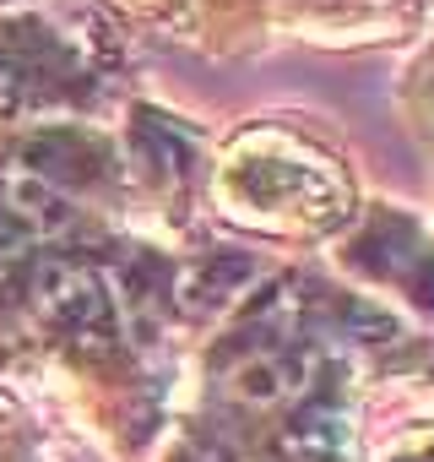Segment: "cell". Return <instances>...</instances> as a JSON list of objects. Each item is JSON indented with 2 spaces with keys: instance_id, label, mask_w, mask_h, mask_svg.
Listing matches in <instances>:
<instances>
[{
  "instance_id": "obj_4",
  "label": "cell",
  "mask_w": 434,
  "mask_h": 462,
  "mask_svg": "<svg viewBox=\"0 0 434 462\" xmlns=\"http://www.w3.org/2000/svg\"><path fill=\"white\" fill-rule=\"evenodd\" d=\"M256 267L245 256H212L201 267H190L179 278V310L185 316H212V310H223L240 289H250Z\"/></svg>"
},
{
  "instance_id": "obj_2",
  "label": "cell",
  "mask_w": 434,
  "mask_h": 462,
  "mask_svg": "<svg viewBox=\"0 0 434 462\" xmlns=\"http://www.w3.org/2000/svg\"><path fill=\"white\" fill-rule=\"evenodd\" d=\"M294 392H299V359L277 343H245L223 365V397L250 408V413H272Z\"/></svg>"
},
{
  "instance_id": "obj_1",
  "label": "cell",
  "mask_w": 434,
  "mask_h": 462,
  "mask_svg": "<svg viewBox=\"0 0 434 462\" xmlns=\"http://www.w3.org/2000/svg\"><path fill=\"white\" fill-rule=\"evenodd\" d=\"M33 305L77 337L109 332V321H114V300H109L104 278L82 262H66V256H44L33 267Z\"/></svg>"
},
{
  "instance_id": "obj_6",
  "label": "cell",
  "mask_w": 434,
  "mask_h": 462,
  "mask_svg": "<svg viewBox=\"0 0 434 462\" xmlns=\"http://www.w3.org/2000/svg\"><path fill=\"white\" fill-rule=\"evenodd\" d=\"M190 462H201V457H190Z\"/></svg>"
},
{
  "instance_id": "obj_3",
  "label": "cell",
  "mask_w": 434,
  "mask_h": 462,
  "mask_svg": "<svg viewBox=\"0 0 434 462\" xmlns=\"http://www.w3.org/2000/svg\"><path fill=\"white\" fill-rule=\"evenodd\" d=\"M0 207H6L28 235H66V228L77 223L71 196L44 169H28V163H6V169H0Z\"/></svg>"
},
{
  "instance_id": "obj_5",
  "label": "cell",
  "mask_w": 434,
  "mask_h": 462,
  "mask_svg": "<svg viewBox=\"0 0 434 462\" xmlns=\"http://www.w3.org/2000/svg\"><path fill=\"white\" fill-rule=\"evenodd\" d=\"M28 245H33V235H28V228H23L6 207H0V283H6V278L28 262Z\"/></svg>"
}]
</instances>
